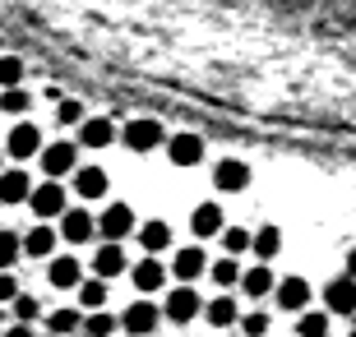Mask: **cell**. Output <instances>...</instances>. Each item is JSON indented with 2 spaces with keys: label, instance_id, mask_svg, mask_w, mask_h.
Returning a JSON list of instances; mask_svg holds the SVG:
<instances>
[{
  "label": "cell",
  "instance_id": "1",
  "mask_svg": "<svg viewBox=\"0 0 356 337\" xmlns=\"http://www.w3.org/2000/svg\"><path fill=\"white\" fill-rule=\"evenodd\" d=\"M120 143H125L130 153H158V148H167V130H162V120L139 116L120 130Z\"/></svg>",
  "mask_w": 356,
  "mask_h": 337
},
{
  "label": "cell",
  "instance_id": "2",
  "mask_svg": "<svg viewBox=\"0 0 356 337\" xmlns=\"http://www.w3.org/2000/svg\"><path fill=\"white\" fill-rule=\"evenodd\" d=\"M139 227V217H134L130 204H106L102 217H97V236H102L106 245H125V236Z\"/></svg>",
  "mask_w": 356,
  "mask_h": 337
},
{
  "label": "cell",
  "instance_id": "3",
  "mask_svg": "<svg viewBox=\"0 0 356 337\" xmlns=\"http://www.w3.org/2000/svg\"><path fill=\"white\" fill-rule=\"evenodd\" d=\"M38 157H42V176L47 181H60V176L79 171V143H47Z\"/></svg>",
  "mask_w": 356,
  "mask_h": 337
},
{
  "label": "cell",
  "instance_id": "4",
  "mask_svg": "<svg viewBox=\"0 0 356 337\" xmlns=\"http://www.w3.org/2000/svg\"><path fill=\"white\" fill-rule=\"evenodd\" d=\"M158 324H162V310L153 300H134V305H125V314H120V328L130 337H158Z\"/></svg>",
  "mask_w": 356,
  "mask_h": 337
},
{
  "label": "cell",
  "instance_id": "5",
  "mask_svg": "<svg viewBox=\"0 0 356 337\" xmlns=\"http://www.w3.org/2000/svg\"><path fill=\"white\" fill-rule=\"evenodd\" d=\"M310 296H315V286L305 282V277H282V282L273 286L277 310H287V314H305L310 310Z\"/></svg>",
  "mask_w": 356,
  "mask_h": 337
},
{
  "label": "cell",
  "instance_id": "6",
  "mask_svg": "<svg viewBox=\"0 0 356 337\" xmlns=\"http://www.w3.org/2000/svg\"><path fill=\"white\" fill-rule=\"evenodd\" d=\"M28 208L38 213L42 222L47 217H60L70 208V199H65V185H56V181H42V185H33V195H28Z\"/></svg>",
  "mask_w": 356,
  "mask_h": 337
},
{
  "label": "cell",
  "instance_id": "7",
  "mask_svg": "<svg viewBox=\"0 0 356 337\" xmlns=\"http://www.w3.org/2000/svg\"><path fill=\"white\" fill-rule=\"evenodd\" d=\"M213 190H218V195H241V190H250V167L236 162V157H222V162L213 167Z\"/></svg>",
  "mask_w": 356,
  "mask_h": 337
},
{
  "label": "cell",
  "instance_id": "8",
  "mask_svg": "<svg viewBox=\"0 0 356 337\" xmlns=\"http://www.w3.org/2000/svg\"><path fill=\"white\" fill-rule=\"evenodd\" d=\"M5 153L10 157H38L42 153V130L33 125V120H19V125H10V134H5Z\"/></svg>",
  "mask_w": 356,
  "mask_h": 337
},
{
  "label": "cell",
  "instance_id": "9",
  "mask_svg": "<svg viewBox=\"0 0 356 337\" xmlns=\"http://www.w3.org/2000/svg\"><path fill=\"white\" fill-rule=\"evenodd\" d=\"M195 314H204V300L195 296V286H176L172 296L162 300V319H172V324H190Z\"/></svg>",
  "mask_w": 356,
  "mask_h": 337
},
{
  "label": "cell",
  "instance_id": "10",
  "mask_svg": "<svg viewBox=\"0 0 356 337\" xmlns=\"http://www.w3.org/2000/svg\"><path fill=\"white\" fill-rule=\"evenodd\" d=\"M60 236H65L70 245H83V240H92V236H97V217H92L88 208H65V213H60Z\"/></svg>",
  "mask_w": 356,
  "mask_h": 337
},
{
  "label": "cell",
  "instance_id": "11",
  "mask_svg": "<svg viewBox=\"0 0 356 337\" xmlns=\"http://www.w3.org/2000/svg\"><path fill=\"white\" fill-rule=\"evenodd\" d=\"M47 282H51L56 291H79V282H83V259H74V254L47 259Z\"/></svg>",
  "mask_w": 356,
  "mask_h": 337
},
{
  "label": "cell",
  "instance_id": "12",
  "mask_svg": "<svg viewBox=\"0 0 356 337\" xmlns=\"http://www.w3.org/2000/svg\"><path fill=\"white\" fill-rule=\"evenodd\" d=\"M324 314H329V319L333 314H356V282L347 277V272L324 286Z\"/></svg>",
  "mask_w": 356,
  "mask_h": 337
},
{
  "label": "cell",
  "instance_id": "13",
  "mask_svg": "<svg viewBox=\"0 0 356 337\" xmlns=\"http://www.w3.org/2000/svg\"><path fill=\"white\" fill-rule=\"evenodd\" d=\"M172 272L181 277V286L199 282V277L209 272V254H204L199 245H185V249H176V259H172Z\"/></svg>",
  "mask_w": 356,
  "mask_h": 337
},
{
  "label": "cell",
  "instance_id": "14",
  "mask_svg": "<svg viewBox=\"0 0 356 337\" xmlns=\"http://www.w3.org/2000/svg\"><path fill=\"white\" fill-rule=\"evenodd\" d=\"M167 157H172V167H199L204 162V139L199 134H172L167 139Z\"/></svg>",
  "mask_w": 356,
  "mask_h": 337
},
{
  "label": "cell",
  "instance_id": "15",
  "mask_svg": "<svg viewBox=\"0 0 356 337\" xmlns=\"http://www.w3.org/2000/svg\"><path fill=\"white\" fill-rule=\"evenodd\" d=\"M28 195H33V181H28V171H0V208H19L28 204Z\"/></svg>",
  "mask_w": 356,
  "mask_h": 337
},
{
  "label": "cell",
  "instance_id": "16",
  "mask_svg": "<svg viewBox=\"0 0 356 337\" xmlns=\"http://www.w3.org/2000/svg\"><path fill=\"white\" fill-rule=\"evenodd\" d=\"M106 185H111V176H106L102 167H79V171H74V195H79L83 204L102 199V195H106Z\"/></svg>",
  "mask_w": 356,
  "mask_h": 337
},
{
  "label": "cell",
  "instance_id": "17",
  "mask_svg": "<svg viewBox=\"0 0 356 337\" xmlns=\"http://www.w3.org/2000/svg\"><path fill=\"white\" fill-rule=\"evenodd\" d=\"M130 277H134V286H139L144 296H158L162 282H167V268H162V263L153 259V254H148V259H139V263L130 268Z\"/></svg>",
  "mask_w": 356,
  "mask_h": 337
},
{
  "label": "cell",
  "instance_id": "18",
  "mask_svg": "<svg viewBox=\"0 0 356 337\" xmlns=\"http://www.w3.org/2000/svg\"><path fill=\"white\" fill-rule=\"evenodd\" d=\"M222 222H227L222 208L209 199V204H195V213H190V231H195L199 240H204V236H222Z\"/></svg>",
  "mask_w": 356,
  "mask_h": 337
},
{
  "label": "cell",
  "instance_id": "19",
  "mask_svg": "<svg viewBox=\"0 0 356 337\" xmlns=\"http://www.w3.org/2000/svg\"><path fill=\"white\" fill-rule=\"evenodd\" d=\"M125 268H130V259H125V245H106V240H102V249L92 254V272L106 282V277H120Z\"/></svg>",
  "mask_w": 356,
  "mask_h": 337
},
{
  "label": "cell",
  "instance_id": "20",
  "mask_svg": "<svg viewBox=\"0 0 356 337\" xmlns=\"http://www.w3.org/2000/svg\"><path fill=\"white\" fill-rule=\"evenodd\" d=\"M116 139V125L106 116H83L79 125V148H106V143Z\"/></svg>",
  "mask_w": 356,
  "mask_h": 337
},
{
  "label": "cell",
  "instance_id": "21",
  "mask_svg": "<svg viewBox=\"0 0 356 337\" xmlns=\"http://www.w3.org/2000/svg\"><path fill=\"white\" fill-rule=\"evenodd\" d=\"M273 286H277V277H273V268H268V263H254L250 272H241V291H245L250 300L273 296Z\"/></svg>",
  "mask_w": 356,
  "mask_h": 337
},
{
  "label": "cell",
  "instance_id": "22",
  "mask_svg": "<svg viewBox=\"0 0 356 337\" xmlns=\"http://www.w3.org/2000/svg\"><path fill=\"white\" fill-rule=\"evenodd\" d=\"M204 319H209L213 328H236V324H241V305H236V296H213L209 305H204Z\"/></svg>",
  "mask_w": 356,
  "mask_h": 337
},
{
  "label": "cell",
  "instance_id": "23",
  "mask_svg": "<svg viewBox=\"0 0 356 337\" xmlns=\"http://www.w3.org/2000/svg\"><path fill=\"white\" fill-rule=\"evenodd\" d=\"M139 245H144V254H153V259H158L162 249L172 245V227H167L162 217H148L144 227H139Z\"/></svg>",
  "mask_w": 356,
  "mask_h": 337
},
{
  "label": "cell",
  "instance_id": "24",
  "mask_svg": "<svg viewBox=\"0 0 356 337\" xmlns=\"http://www.w3.org/2000/svg\"><path fill=\"white\" fill-rule=\"evenodd\" d=\"M24 254L28 259H56V231L47 222H38V227L24 236Z\"/></svg>",
  "mask_w": 356,
  "mask_h": 337
},
{
  "label": "cell",
  "instance_id": "25",
  "mask_svg": "<svg viewBox=\"0 0 356 337\" xmlns=\"http://www.w3.org/2000/svg\"><path fill=\"white\" fill-rule=\"evenodd\" d=\"M83 328V310H74V305H60V310L47 314V333L51 337H70Z\"/></svg>",
  "mask_w": 356,
  "mask_h": 337
},
{
  "label": "cell",
  "instance_id": "26",
  "mask_svg": "<svg viewBox=\"0 0 356 337\" xmlns=\"http://www.w3.org/2000/svg\"><path fill=\"white\" fill-rule=\"evenodd\" d=\"M250 249H254L259 263H273L277 249H282V231H277V227H259V231L250 236Z\"/></svg>",
  "mask_w": 356,
  "mask_h": 337
},
{
  "label": "cell",
  "instance_id": "27",
  "mask_svg": "<svg viewBox=\"0 0 356 337\" xmlns=\"http://www.w3.org/2000/svg\"><path fill=\"white\" fill-rule=\"evenodd\" d=\"M102 305H106V282L102 277H83L79 282V310L92 314V310H102Z\"/></svg>",
  "mask_w": 356,
  "mask_h": 337
},
{
  "label": "cell",
  "instance_id": "28",
  "mask_svg": "<svg viewBox=\"0 0 356 337\" xmlns=\"http://www.w3.org/2000/svg\"><path fill=\"white\" fill-rule=\"evenodd\" d=\"M24 259V236H14L0 227V272H14V263Z\"/></svg>",
  "mask_w": 356,
  "mask_h": 337
},
{
  "label": "cell",
  "instance_id": "29",
  "mask_svg": "<svg viewBox=\"0 0 356 337\" xmlns=\"http://www.w3.org/2000/svg\"><path fill=\"white\" fill-rule=\"evenodd\" d=\"M116 328H120V319H111L106 310H92V314H83V328H79V333L83 337H111Z\"/></svg>",
  "mask_w": 356,
  "mask_h": 337
},
{
  "label": "cell",
  "instance_id": "30",
  "mask_svg": "<svg viewBox=\"0 0 356 337\" xmlns=\"http://www.w3.org/2000/svg\"><path fill=\"white\" fill-rule=\"evenodd\" d=\"M296 337H329V314L324 310H305L296 319Z\"/></svg>",
  "mask_w": 356,
  "mask_h": 337
},
{
  "label": "cell",
  "instance_id": "31",
  "mask_svg": "<svg viewBox=\"0 0 356 337\" xmlns=\"http://www.w3.org/2000/svg\"><path fill=\"white\" fill-rule=\"evenodd\" d=\"M209 272H213V282L222 286V291H232V286H241V263L232 259V254H227V259H218V263H213Z\"/></svg>",
  "mask_w": 356,
  "mask_h": 337
},
{
  "label": "cell",
  "instance_id": "32",
  "mask_svg": "<svg viewBox=\"0 0 356 337\" xmlns=\"http://www.w3.org/2000/svg\"><path fill=\"white\" fill-rule=\"evenodd\" d=\"M10 305H14V324H33V319H42V300L38 296H24V291H19Z\"/></svg>",
  "mask_w": 356,
  "mask_h": 337
},
{
  "label": "cell",
  "instance_id": "33",
  "mask_svg": "<svg viewBox=\"0 0 356 337\" xmlns=\"http://www.w3.org/2000/svg\"><path fill=\"white\" fill-rule=\"evenodd\" d=\"M24 83V60L19 56H0V92Z\"/></svg>",
  "mask_w": 356,
  "mask_h": 337
},
{
  "label": "cell",
  "instance_id": "34",
  "mask_svg": "<svg viewBox=\"0 0 356 337\" xmlns=\"http://www.w3.org/2000/svg\"><path fill=\"white\" fill-rule=\"evenodd\" d=\"M28 106H33V97H28L24 88H5L0 92V111H5V116H24Z\"/></svg>",
  "mask_w": 356,
  "mask_h": 337
},
{
  "label": "cell",
  "instance_id": "35",
  "mask_svg": "<svg viewBox=\"0 0 356 337\" xmlns=\"http://www.w3.org/2000/svg\"><path fill=\"white\" fill-rule=\"evenodd\" d=\"M222 249L232 254V259L245 254V249H250V231H245V227H222Z\"/></svg>",
  "mask_w": 356,
  "mask_h": 337
},
{
  "label": "cell",
  "instance_id": "36",
  "mask_svg": "<svg viewBox=\"0 0 356 337\" xmlns=\"http://www.w3.org/2000/svg\"><path fill=\"white\" fill-rule=\"evenodd\" d=\"M268 324H273V319H268V310L241 314V333H245V337H264V333H268Z\"/></svg>",
  "mask_w": 356,
  "mask_h": 337
},
{
  "label": "cell",
  "instance_id": "37",
  "mask_svg": "<svg viewBox=\"0 0 356 337\" xmlns=\"http://www.w3.org/2000/svg\"><path fill=\"white\" fill-rule=\"evenodd\" d=\"M56 120H60V125H83V102L60 97V102H56Z\"/></svg>",
  "mask_w": 356,
  "mask_h": 337
},
{
  "label": "cell",
  "instance_id": "38",
  "mask_svg": "<svg viewBox=\"0 0 356 337\" xmlns=\"http://www.w3.org/2000/svg\"><path fill=\"white\" fill-rule=\"evenodd\" d=\"M19 296V282H14V272H0V305H10Z\"/></svg>",
  "mask_w": 356,
  "mask_h": 337
},
{
  "label": "cell",
  "instance_id": "39",
  "mask_svg": "<svg viewBox=\"0 0 356 337\" xmlns=\"http://www.w3.org/2000/svg\"><path fill=\"white\" fill-rule=\"evenodd\" d=\"M5 337H33V324H10V328H5Z\"/></svg>",
  "mask_w": 356,
  "mask_h": 337
},
{
  "label": "cell",
  "instance_id": "40",
  "mask_svg": "<svg viewBox=\"0 0 356 337\" xmlns=\"http://www.w3.org/2000/svg\"><path fill=\"white\" fill-rule=\"evenodd\" d=\"M347 277H352V282H356V249H352V254H347Z\"/></svg>",
  "mask_w": 356,
  "mask_h": 337
},
{
  "label": "cell",
  "instance_id": "41",
  "mask_svg": "<svg viewBox=\"0 0 356 337\" xmlns=\"http://www.w3.org/2000/svg\"><path fill=\"white\" fill-rule=\"evenodd\" d=\"M0 328H5V310H0Z\"/></svg>",
  "mask_w": 356,
  "mask_h": 337
},
{
  "label": "cell",
  "instance_id": "42",
  "mask_svg": "<svg viewBox=\"0 0 356 337\" xmlns=\"http://www.w3.org/2000/svg\"><path fill=\"white\" fill-rule=\"evenodd\" d=\"M347 337H356V328H352V333H347Z\"/></svg>",
  "mask_w": 356,
  "mask_h": 337
},
{
  "label": "cell",
  "instance_id": "43",
  "mask_svg": "<svg viewBox=\"0 0 356 337\" xmlns=\"http://www.w3.org/2000/svg\"><path fill=\"white\" fill-rule=\"evenodd\" d=\"M0 171H5V167H0Z\"/></svg>",
  "mask_w": 356,
  "mask_h": 337
}]
</instances>
